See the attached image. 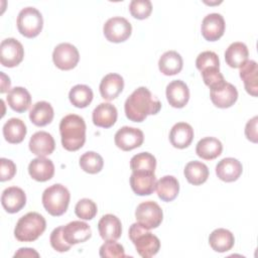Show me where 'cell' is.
Instances as JSON below:
<instances>
[{"label":"cell","instance_id":"obj_15","mask_svg":"<svg viewBox=\"0 0 258 258\" xmlns=\"http://www.w3.org/2000/svg\"><path fill=\"white\" fill-rule=\"evenodd\" d=\"M63 238L70 245L84 243L92 236L90 226L82 221H73L63 226Z\"/></svg>","mask_w":258,"mask_h":258},{"label":"cell","instance_id":"obj_30","mask_svg":"<svg viewBox=\"0 0 258 258\" xmlns=\"http://www.w3.org/2000/svg\"><path fill=\"white\" fill-rule=\"evenodd\" d=\"M182 66V57L175 50H168L164 52L158 60L159 71L165 76H173L178 74L181 71Z\"/></svg>","mask_w":258,"mask_h":258},{"label":"cell","instance_id":"obj_6","mask_svg":"<svg viewBox=\"0 0 258 258\" xmlns=\"http://www.w3.org/2000/svg\"><path fill=\"white\" fill-rule=\"evenodd\" d=\"M19 32L28 38L37 36L43 26L41 13L34 7H25L18 13L16 20Z\"/></svg>","mask_w":258,"mask_h":258},{"label":"cell","instance_id":"obj_13","mask_svg":"<svg viewBox=\"0 0 258 258\" xmlns=\"http://www.w3.org/2000/svg\"><path fill=\"white\" fill-rule=\"evenodd\" d=\"M202 34L206 40L216 41L225 32V20L219 13H211L205 16L202 22Z\"/></svg>","mask_w":258,"mask_h":258},{"label":"cell","instance_id":"obj_22","mask_svg":"<svg viewBox=\"0 0 258 258\" xmlns=\"http://www.w3.org/2000/svg\"><path fill=\"white\" fill-rule=\"evenodd\" d=\"M124 88L123 78L118 74H108L106 75L100 83V94L103 99L107 101H112L116 99Z\"/></svg>","mask_w":258,"mask_h":258},{"label":"cell","instance_id":"obj_42","mask_svg":"<svg viewBox=\"0 0 258 258\" xmlns=\"http://www.w3.org/2000/svg\"><path fill=\"white\" fill-rule=\"evenodd\" d=\"M204 83L210 88L213 89L225 83L224 76L220 73V68H209L201 72Z\"/></svg>","mask_w":258,"mask_h":258},{"label":"cell","instance_id":"obj_47","mask_svg":"<svg viewBox=\"0 0 258 258\" xmlns=\"http://www.w3.org/2000/svg\"><path fill=\"white\" fill-rule=\"evenodd\" d=\"M10 85H11L10 79L4 73L1 72V89H0V92L5 93L7 90H9Z\"/></svg>","mask_w":258,"mask_h":258},{"label":"cell","instance_id":"obj_23","mask_svg":"<svg viewBox=\"0 0 258 258\" xmlns=\"http://www.w3.org/2000/svg\"><path fill=\"white\" fill-rule=\"evenodd\" d=\"M118 112L114 105L110 103H101L93 111V123L102 128L112 127L117 120Z\"/></svg>","mask_w":258,"mask_h":258},{"label":"cell","instance_id":"obj_35","mask_svg":"<svg viewBox=\"0 0 258 258\" xmlns=\"http://www.w3.org/2000/svg\"><path fill=\"white\" fill-rule=\"evenodd\" d=\"M93 97L92 89L86 85H76L69 93L71 103L77 108H86L89 106L93 100Z\"/></svg>","mask_w":258,"mask_h":258},{"label":"cell","instance_id":"obj_40","mask_svg":"<svg viewBox=\"0 0 258 258\" xmlns=\"http://www.w3.org/2000/svg\"><path fill=\"white\" fill-rule=\"evenodd\" d=\"M196 67L200 72L209 68H220L219 56L216 52L211 50L203 51L196 59Z\"/></svg>","mask_w":258,"mask_h":258},{"label":"cell","instance_id":"obj_29","mask_svg":"<svg viewBox=\"0 0 258 258\" xmlns=\"http://www.w3.org/2000/svg\"><path fill=\"white\" fill-rule=\"evenodd\" d=\"M248 55L249 51L246 44L237 41L231 43L226 49L225 60L229 67L238 69L248 60Z\"/></svg>","mask_w":258,"mask_h":258},{"label":"cell","instance_id":"obj_31","mask_svg":"<svg viewBox=\"0 0 258 258\" xmlns=\"http://www.w3.org/2000/svg\"><path fill=\"white\" fill-rule=\"evenodd\" d=\"M156 192L163 202L173 201L179 191L178 180L172 175H165L156 181Z\"/></svg>","mask_w":258,"mask_h":258},{"label":"cell","instance_id":"obj_36","mask_svg":"<svg viewBox=\"0 0 258 258\" xmlns=\"http://www.w3.org/2000/svg\"><path fill=\"white\" fill-rule=\"evenodd\" d=\"M156 167V159L149 152H140L135 154L130 160V168L132 171L154 172Z\"/></svg>","mask_w":258,"mask_h":258},{"label":"cell","instance_id":"obj_10","mask_svg":"<svg viewBox=\"0 0 258 258\" xmlns=\"http://www.w3.org/2000/svg\"><path fill=\"white\" fill-rule=\"evenodd\" d=\"M24 56L22 44L15 38L9 37L2 40L0 44V61L6 68H13L19 64Z\"/></svg>","mask_w":258,"mask_h":258},{"label":"cell","instance_id":"obj_43","mask_svg":"<svg viewBox=\"0 0 258 258\" xmlns=\"http://www.w3.org/2000/svg\"><path fill=\"white\" fill-rule=\"evenodd\" d=\"M62 230H63V226H60V227L55 228V229L51 232L50 238H49L51 247H52L55 251H57V252H67V251H69L70 248L72 247V245H70L69 243H67V241L64 240Z\"/></svg>","mask_w":258,"mask_h":258},{"label":"cell","instance_id":"obj_39","mask_svg":"<svg viewBox=\"0 0 258 258\" xmlns=\"http://www.w3.org/2000/svg\"><path fill=\"white\" fill-rule=\"evenodd\" d=\"M129 11L134 18L145 19L152 11V4L149 0H132L129 4Z\"/></svg>","mask_w":258,"mask_h":258},{"label":"cell","instance_id":"obj_12","mask_svg":"<svg viewBox=\"0 0 258 258\" xmlns=\"http://www.w3.org/2000/svg\"><path fill=\"white\" fill-rule=\"evenodd\" d=\"M210 97L213 104L218 108H229L238 99V91L235 86L225 82L222 85L211 89Z\"/></svg>","mask_w":258,"mask_h":258},{"label":"cell","instance_id":"obj_41","mask_svg":"<svg viewBox=\"0 0 258 258\" xmlns=\"http://www.w3.org/2000/svg\"><path fill=\"white\" fill-rule=\"evenodd\" d=\"M99 253L102 258H123L126 256L124 247L115 241H106L100 247Z\"/></svg>","mask_w":258,"mask_h":258},{"label":"cell","instance_id":"obj_37","mask_svg":"<svg viewBox=\"0 0 258 258\" xmlns=\"http://www.w3.org/2000/svg\"><path fill=\"white\" fill-rule=\"evenodd\" d=\"M104 165L103 157L94 151H88L85 152L80 157V166L81 168L91 174L98 173L102 170Z\"/></svg>","mask_w":258,"mask_h":258},{"label":"cell","instance_id":"obj_45","mask_svg":"<svg viewBox=\"0 0 258 258\" xmlns=\"http://www.w3.org/2000/svg\"><path fill=\"white\" fill-rule=\"evenodd\" d=\"M257 121H258V117L255 116L247 122L246 127H245V135H246L247 139H249L250 141H252L254 143H257V141H258Z\"/></svg>","mask_w":258,"mask_h":258},{"label":"cell","instance_id":"obj_34","mask_svg":"<svg viewBox=\"0 0 258 258\" xmlns=\"http://www.w3.org/2000/svg\"><path fill=\"white\" fill-rule=\"evenodd\" d=\"M183 172L186 180L194 185H200L204 183L209 177L208 166L198 160L189 161L185 165Z\"/></svg>","mask_w":258,"mask_h":258},{"label":"cell","instance_id":"obj_17","mask_svg":"<svg viewBox=\"0 0 258 258\" xmlns=\"http://www.w3.org/2000/svg\"><path fill=\"white\" fill-rule=\"evenodd\" d=\"M30 151L38 157H45L53 152L55 142L51 134L45 131L35 132L29 140Z\"/></svg>","mask_w":258,"mask_h":258},{"label":"cell","instance_id":"obj_8","mask_svg":"<svg viewBox=\"0 0 258 258\" xmlns=\"http://www.w3.org/2000/svg\"><path fill=\"white\" fill-rule=\"evenodd\" d=\"M105 37L111 42H122L129 38L132 32V26L130 22L120 16L109 18L103 27Z\"/></svg>","mask_w":258,"mask_h":258},{"label":"cell","instance_id":"obj_26","mask_svg":"<svg viewBox=\"0 0 258 258\" xmlns=\"http://www.w3.org/2000/svg\"><path fill=\"white\" fill-rule=\"evenodd\" d=\"M6 101L13 111L22 113L31 105V96L25 88L14 87L8 92Z\"/></svg>","mask_w":258,"mask_h":258},{"label":"cell","instance_id":"obj_3","mask_svg":"<svg viewBox=\"0 0 258 258\" xmlns=\"http://www.w3.org/2000/svg\"><path fill=\"white\" fill-rule=\"evenodd\" d=\"M45 219L36 212H30L18 220L14 236L20 242H33L45 231Z\"/></svg>","mask_w":258,"mask_h":258},{"label":"cell","instance_id":"obj_32","mask_svg":"<svg viewBox=\"0 0 258 258\" xmlns=\"http://www.w3.org/2000/svg\"><path fill=\"white\" fill-rule=\"evenodd\" d=\"M27 129L24 122L18 118L9 119L3 126V136L6 141L17 144L25 138Z\"/></svg>","mask_w":258,"mask_h":258},{"label":"cell","instance_id":"obj_4","mask_svg":"<svg viewBox=\"0 0 258 258\" xmlns=\"http://www.w3.org/2000/svg\"><path fill=\"white\" fill-rule=\"evenodd\" d=\"M129 238L134 244L137 253L143 258H150L159 251V239L139 223H134L130 226Z\"/></svg>","mask_w":258,"mask_h":258},{"label":"cell","instance_id":"obj_25","mask_svg":"<svg viewBox=\"0 0 258 258\" xmlns=\"http://www.w3.org/2000/svg\"><path fill=\"white\" fill-rule=\"evenodd\" d=\"M240 78L242 79L245 90L253 97L257 96L258 91V66L255 60H247L240 68Z\"/></svg>","mask_w":258,"mask_h":258},{"label":"cell","instance_id":"obj_14","mask_svg":"<svg viewBox=\"0 0 258 258\" xmlns=\"http://www.w3.org/2000/svg\"><path fill=\"white\" fill-rule=\"evenodd\" d=\"M130 185L132 190L138 196L151 195L156 185V177L154 172L132 171L130 176Z\"/></svg>","mask_w":258,"mask_h":258},{"label":"cell","instance_id":"obj_9","mask_svg":"<svg viewBox=\"0 0 258 258\" xmlns=\"http://www.w3.org/2000/svg\"><path fill=\"white\" fill-rule=\"evenodd\" d=\"M80 59V53L78 48L68 42L57 44L52 52L53 63L62 71H69L74 69Z\"/></svg>","mask_w":258,"mask_h":258},{"label":"cell","instance_id":"obj_46","mask_svg":"<svg viewBox=\"0 0 258 258\" xmlns=\"http://www.w3.org/2000/svg\"><path fill=\"white\" fill-rule=\"evenodd\" d=\"M14 257H39V254L31 248H20L14 254Z\"/></svg>","mask_w":258,"mask_h":258},{"label":"cell","instance_id":"obj_18","mask_svg":"<svg viewBox=\"0 0 258 258\" xmlns=\"http://www.w3.org/2000/svg\"><path fill=\"white\" fill-rule=\"evenodd\" d=\"M166 98L169 105L173 108L184 107L189 99L187 85L180 80L170 82L166 87Z\"/></svg>","mask_w":258,"mask_h":258},{"label":"cell","instance_id":"obj_24","mask_svg":"<svg viewBox=\"0 0 258 258\" xmlns=\"http://www.w3.org/2000/svg\"><path fill=\"white\" fill-rule=\"evenodd\" d=\"M29 175L37 181L49 180L54 174V165L50 159L37 157L30 161L28 165Z\"/></svg>","mask_w":258,"mask_h":258},{"label":"cell","instance_id":"obj_2","mask_svg":"<svg viewBox=\"0 0 258 258\" xmlns=\"http://www.w3.org/2000/svg\"><path fill=\"white\" fill-rule=\"evenodd\" d=\"M61 144L69 151H76L83 147L86 141L85 120L76 114L64 116L59 123Z\"/></svg>","mask_w":258,"mask_h":258},{"label":"cell","instance_id":"obj_28","mask_svg":"<svg viewBox=\"0 0 258 258\" xmlns=\"http://www.w3.org/2000/svg\"><path fill=\"white\" fill-rule=\"evenodd\" d=\"M222 150V142L216 137H205L201 139L196 146L197 155L206 160L217 158L221 155Z\"/></svg>","mask_w":258,"mask_h":258},{"label":"cell","instance_id":"obj_1","mask_svg":"<svg viewBox=\"0 0 258 258\" xmlns=\"http://www.w3.org/2000/svg\"><path fill=\"white\" fill-rule=\"evenodd\" d=\"M160 109V101L145 87L137 88L124 104L126 117L133 122H142L148 115L157 114Z\"/></svg>","mask_w":258,"mask_h":258},{"label":"cell","instance_id":"obj_16","mask_svg":"<svg viewBox=\"0 0 258 258\" xmlns=\"http://www.w3.org/2000/svg\"><path fill=\"white\" fill-rule=\"evenodd\" d=\"M1 204L4 210L10 214L19 212L26 204V196L22 188L10 186L2 191Z\"/></svg>","mask_w":258,"mask_h":258},{"label":"cell","instance_id":"obj_5","mask_svg":"<svg viewBox=\"0 0 258 258\" xmlns=\"http://www.w3.org/2000/svg\"><path fill=\"white\" fill-rule=\"evenodd\" d=\"M70 199L69 189L60 183H55L44 189L41 200L46 212L53 217H57L67 212Z\"/></svg>","mask_w":258,"mask_h":258},{"label":"cell","instance_id":"obj_20","mask_svg":"<svg viewBox=\"0 0 258 258\" xmlns=\"http://www.w3.org/2000/svg\"><path fill=\"white\" fill-rule=\"evenodd\" d=\"M243 166L241 162L233 157H226L220 160L216 166L217 176L226 182L237 180L242 174Z\"/></svg>","mask_w":258,"mask_h":258},{"label":"cell","instance_id":"obj_21","mask_svg":"<svg viewBox=\"0 0 258 258\" xmlns=\"http://www.w3.org/2000/svg\"><path fill=\"white\" fill-rule=\"evenodd\" d=\"M194 139V129L185 122L174 124L169 132V141L175 148H186Z\"/></svg>","mask_w":258,"mask_h":258},{"label":"cell","instance_id":"obj_38","mask_svg":"<svg viewBox=\"0 0 258 258\" xmlns=\"http://www.w3.org/2000/svg\"><path fill=\"white\" fill-rule=\"evenodd\" d=\"M97 205L90 199L80 200L75 207L76 215L83 220H92L97 215Z\"/></svg>","mask_w":258,"mask_h":258},{"label":"cell","instance_id":"obj_44","mask_svg":"<svg viewBox=\"0 0 258 258\" xmlns=\"http://www.w3.org/2000/svg\"><path fill=\"white\" fill-rule=\"evenodd\" d=\"M16 173L15 163L7 158L0 159V180L6 181L12 179Z\"/></svg>","mask_w":258,"mask_h":258},{"label":"cell","instance_id":"obj_33","mask_svg":"<svg viewBox=\"0 0 258 258\" xmlns=\"http://www.w3.org/2000/svg\"><path fill=\"white\" fill-rule=\"evenodd\" d=\"M53 115L54 113L51 105L48 102L40 101L32 106L29 112V119L34 125L42 127L52 121Z\"/></svg>","mask_w":258,"mask_h":258},{"label":"cell","instance_id":"obj_19","mask_svg":"<svg viewBox=\"0 0 258 258\" xmlns=\"http://www.w3.org/2000/svg\"><path fill=\"white\" fill-rule=\"evenodd\" d=\"M98 230L101 238L105 241H116L122 234V224L115 215H104L99 223Z\"/></svg>","mask_w":258,"mask_h":258},{"label":"cell","instance_id":"obj_27","mask_svg":"<svg viewBox=\"0 0 258 258\" xmlns=\"http://www.w3.org/2000/svg\"><path fill=\"white\" fill-rule=\"evenodd\" d=\"M209 243L214 251L223 253L232 249L235 243V238L229 230L219 228L210 234Z\"/></svg>","mask_w":258,"mask_h":258},{"label":"cell","instance_id":"obj_7","mask_svg":"<svg viewBox=\"0 0 258 258\" xmlns=\"http://www.w3.org/2000/svg\"><path fill=\"white\" fill-rule=\"evenodd\" d=\"M137 223L147 230L157 228L163 219V213L158 204L153 201H146L139 204L135 211Z\"/></svg>","mask_w":258,"mask_h":258},{"label":"cell","instance_id":"obj_11","mask_svg":"<svg viewBox=\"0 0 258 258\" xmlns=\"http://www.w3.org/2000/svg\"><path fill=\"white\" fill-rule=\"evenodd\" d=\"M143 140V132L138 128L129 126H124L120 128L114 136L116 146L124 151H130L141 146Z\"/></svg>","mask_w":258,"mask_h":258}]
</instances>
